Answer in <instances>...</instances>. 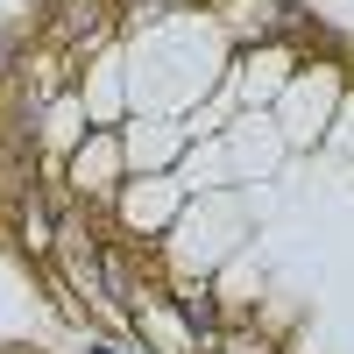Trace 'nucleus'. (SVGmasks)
<instances>
[{"mask_svg":"<svg viewBox=\"0 0 354 354\" xmlns=\"http://www.w3.org/2000/svg\"><path fill=\"white\" fill-rule=\"evenodd\" d=\"M100 28V0H64L57 8V36H93Z\"/></svg>","mask_w":354,"mask_h":354,"instance_id":"nucleus-1","label":"nucleus"},{"mask_svg":"<svg viewBox=\"0 0 354 354\" xmlns=\"http://www.w3.org/2000/svg\"><path fill=\"white\" fill-rule=\"evenodd\" d=\"M128 8H149V15H156V8H170V0H128Z\"/></svg>","mask_w":354,"mask_h":354,"instance_id":"nucleus-2","label":"nucleus"}]
</instances>
